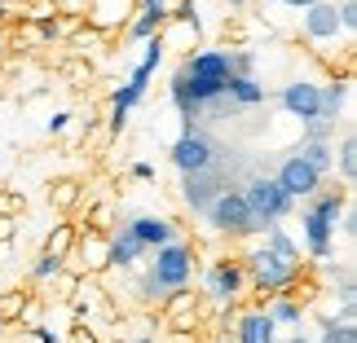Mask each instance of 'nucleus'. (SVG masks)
Returning a JSON list of instances; mask_svg holds the SVG:
<instances>
[{
	"label": "nucleus",
	"instance_id": "obj_43",
	"mask_svg": "<svg viewBox=\"0 0 357 343\" xmlns=\"http://www.w3.org/2000/svg\"><path fill=\"white\" fill-rule=\"evenodd\" d=\"M331 5H353V0H331Z\"/></svg>",
	"mask_w": 357,
	"mask_h": 343
},
{
	"label": "nucleus",
	"instance_id": "obj_23",
	"mask_svg": "<svg viewBox=\"0 0 357 343\" xmlns=\"http://www.w3.org/2000/svg\"><path fill=\"white\" fill-rule=\"evenodd\" d=\"M273 326H300L305 321V304H300L296 295H273V304L265 308Z\"/></svg>",
	"mask_w": 357,
	"mask_h": 343
},
{
	"label": "nucleus",
	"instance_id": "obj_33",
	"mask_svg": "<svg viewBox=\"0 0 357 343\" xmlns=\"http://www.w3.org/2000/svg\"><path fill=\"white\" fill-rule=\"evenodd\" d=\"M340 233H344V238H353V233H357V216H353V207H344V216H340Z\"/></svg>",
	"mask_w": 357,
	"mask_h": 343
},
{
	"label": "nucleus",
	"instance_id": "obj_9",
	"mask_svg": "<svg viewBox=\"0 0 357 343\" xmlns=\"http://www.w3.org/2000/svg\"><path fill=\"white\" fill-rule=\"evenodd\" d=\"M273 181H278V189H282L291 202H305V198H313V194L326 185V176L313 172L300 154H287V159L278 163V172H273Z\"/></svg>",
	"mask_w": 357,
	"mask_h": 343
},
{
	"label": "nucleus",
	"instance_id": "obj_37",
	"mask_svg": "<svg viewBox=\"0 0 357 343\" xmlns=\"http://www.w3.org/2000/svg\"><path fill=\"white\" fill-rule=\"evenodd\" d=\"M128 343H159V339H155V335H132Z\"/></svg>",
	"mask_w": 357,
	"mask_h": 343
},
{
	"label": "nucleus",
	"instance_id": "obj_1",
	"mask_svg": "<svg viewBox=\"0 0 357 343\" xmlns=\"http://www.w3.org/2000/svg\"><path fill=\"white\" fill-rule=\"evenodd\" d=\"M190 282H195V246L185 238H176L168 246H159V251H150L146 273L132 278V299L146 308H159L168 295L190 291Z\"/></svg>",
	"mask_w": 357,
	"mask_h": 343
},
{
	"label": "nucleus",
	"instance_id": "obj_40",
	"mask_svg": "<svg viewBox=\"0 0 357 343\" xmlns=\"http://www.w3.org/2000/svg\"><path fill=\"white\" fill-rule=\"evenodd\" d=\"M71 343H93V339L89 335H71Z\"/></svg>",
	"mask_w": 357,
	"mask_h": 343
},
{
	"label": "nucleus",
	"instance_id": "obj_30",
	"mask_svg": "<svg viewBox=\"0 0 357 343\" xmlns=\"http://www.w3.org/2000/svg\"><path fill=\"white\" fill-rule=\"evenodd\" d=\"M115 207H111V202H102V207H93V216H89V229H98V233H111L115 225Z\"/></svg>",
	"mask_w": 357,
	"mask_h": 343
},
{
	"label": "nucleus",
	"instance_id": "obj_41",
	"mask_svg": "<svg viewBox=\"0 0 357 343\" xmlns=\"http://www.w3.org/2000/svg\"><path fill=\"white\" fill-rule=\"evenodd\" d=\"M225 5H229V9H243V5H247V0H225Z\"/></svg>",
	"mask_w": 357,
	"mask_h": 343
},
{
	"label": "nucleus",
	"instance_id": "obj_17",
	"mask_svg": "<svg viewBox=\"0 0 357 343\" xmlns=\"http://www.w3.org/2000/svg\"><path fill=\"white\" fill-rule=\"evenodd\" d=\"M84 9H89V26L98 35H111L123 26V18L137 9V0H84Z\"/></svg>",
	"mask_w": 357,
	"mask_h": 343
},
{
	"label": "nucleus",
	"instance_id": "obj_5",
	"mask_svg": "<svg viewBox=\"0 0 357 343\" xmlns=\"http://www.w3.org/2000/svg\"><path fill=\"white\" fill-rule=\"evenodd\" d=\"M203 221H208V229L225 233V238H260V233H265V225H260L256 216L247 212V202H243V189H238V185L221 189V194L212 198V207L203 212Z\"/></svg>",
	"mask_w": 357,
	"mask_h": 343
},
{
	"label": "nucleus",
	"instance_id": "obj_32",
	"mask_svg": "<svg viewBox=\"0 0 357 343\" xmlns=\"http://www.w3.org/2000/svg\"><path fill=\"white\" fill-rule=\"evenodd\" d=\"M132 176L150 185V181H155V163H142V159H137V163H132Z\"/></svg>",
	"mask_w": 357,
	"mask_h": 343
},
{
	"label": "nucleus",
	"instance_id": "obj_44",
	"mask_svg": "<svg viewBox=\"0 0 357 343\" xmlns=\"http://www.w3.org/2000/svg\"><path fill=\"white\" fill-rule=\"evenodd\" d=\"M0 18H5V9H0Z\"/></svg>",
	"mask_w": 357,
	"mask_h": 343
},
{
	"label": "nucleus",
	"instance_id": "obj_24",
	"mask_svg": "<svg viewBox=\"0 0 357 343\" xmlns=\"http://www.w3.org/2000/svg\"><path fill=\"white\" fill-rule=\"evenodd\" d=\"M75 238H79L75 225H53L49 242H45V251H49L53 260H62V264H66V260H71V251H75Z\"/></svg>",
	"mask_w": 357,
	"mask_h": 343
},
{
	"label": "nucleus",
	"instance_id": "obj_39",
	"mask_svg": "<svg viewBox=\"0 0 357 343\" xmlns=\"http://www.w3.org/2000/svg\"><path fill=\"white\" fill-rule=\"evenodd\" d=\"M5 45H9V35H5V31H0V62H5V53H9Z\"/></svg>",
	"mask_w": 357,
	"mask_h": 343
},
{
	"label": "nucleus",
	"instance_id": "obj_3",
	"mask_svg": "<svg viewBox=\"0 0 357 343\" xmlns=\"http://www.w3.org/2000/svg\"><path fill=\"white\" fill-rule=\"evenodd\" d=\"M243 273H247V291L260 295H291L300 282H305V260H282L278 251H269L265 242H256L252 251L243 255Z\"/></svg>",
	"mask_w": 357,
	"mask_h": 343
},
{
	"label": "nucleus",
	"instance_id": "obj_27",
	"mask_svg": "<svg viewBox=\"0 0 357 343\" xmlns=\"http://www.w3.org/2000/svg\"><path fill=\"white\" fill-rule=\"evenodd\" d=\"M62 273H66V264H62V260H53L49 251H40L31 260V282H53V278H62Z\"/></svg>",
	"mask_w": 357,
	"mask_h": 343
},
{
	"label": "nucleus",
	"instance_id": "obj_4",
	"mask_svg": "<svg viewBox=\"0 0 357 343\" xmlns=\"http://www.w3.org/2000/svg\"><path fill=\"white\" fill-rule=\"evenodd\" d=\"M176 71H181L185 93L199 111H208L216 97H225V84L234 79V71H229V49H199V53H190Z\"/></svg>",
	"mask_w": 357,
	"mask_h": 343
},
{
	"label": "nucleus",
	"instance_id": "obj_28",
	"mask_svg": "<svg viewBox=\"0 0 357 343\" xmlns=\"http://www.w3.org/2000/svg\"><path fill=\"white\" fill-rule=\"evenodd\" d=\"M53 207H58V212H71L75 207V202H79V185L75 181H62V185H53Z\"/></svg>",
	"mask_w": 357,
	"mask_h": 343
},
{
	"label": "nucleus",
	"instance_id": "obj_2",
	"mask_svg": "<svg viewBox=\"0 0 357 343\" xmlns=\"http://www.w3.org/2000/svg\"><path fill=\"white\" fill-rule=\"evenodd\" d=\"M344 207H349V189H340V185H322L313 198H305V207H300V233H305L309 260H318V264L331 260Z\"/></svg>",
	"mask_w": 357,
	"mask_h": 343
},
{
	"label": "nucleus",
	"instance_id": "obj_12",
	"mask_svg": "<svg viewBox=\"0 0 357 343\" xmlns=\"http://www.w3.org/2000/svg\"><path fill=\"white\" fill-rule=\"evenodd\" d=\"M123 229H128L132 238L142 242V251H146V255L181 238V229H176V221H168V216H128V221H123Z\"/></svg>",
	"mask_w": 357,
	"mask_h": 343
},
{
	"label": "nucleus",
	"instance_id": "obj_7",
	"mask_svg": "<svg viewBox=\"0 0 357 343\" xmlns=\"http://www.w3.org/2000/svg\"><path fill=\"white\" fill-rule=\"evenodd\" d=\"M238 189H243V202H247V212H252V216H256V221L265 225V229H269V225H282L287 216L296 212V202L287 198L282 189H278V181H273V176H265V172L247 176V181H243Z\"/></svg>",
	"mask_w": 357,
	"mask_h": 343
},
{
	"label": "nucleus",
	"instance_id": "obj_36",
	"mask_svg": "<svg viewBox=\"0 0 357 343\" xmlns=\"http://www.w3.org/2000/svg\"><path fill=\"white\" fill-rule=\"evenodd\" d=\"M66 75H71V79H84L89 71H84V62H71V66H66Z\"/></svg>",
	"mask_w": 357,
	"mask_h": 343
},
{
	"label": "nucleus",
	"instance_id": "obj_38",
	"mask_svg": "<svg viewBox=\"0 0 357 343\" xmlns=\"http://www.w3.org/2000/svg\"><path fill=\"white\" fill-rule=\"evenodd\" d=\"M287 343H313V339H309L305 330H296V335H291V339H287Z\"/></svg>",
	"mask_w": 357,
	"mask_h": 343
},
{
	"label": "nucleus",
	"instance_id": "obj_34",
	"mask_svg": "<svg viewBox=\"0 0 357 343\" xmlns=\"http://www.w3.org/2000/svg\"><path fill=\"white\" fill-rule=\"evenodd\" d=\"M13 238V216H0V246Z\"/></svg>",
	"mask_w": 357,
	"mask_h": 343
},
{
	"label": "nucleus",
	"instance_id": "obj_42",
	"mask_svg": "<svg viewBox=\"0 0 357 343\" xmlns=\"http://www.w3.org/2000/svg\"><path fill=\"white\" fill-rule=\"evenodd\" d=\"M0 339H5V317H0Z\"/></svg>",
	"mask_w": 357,
	"mask_h": 343
},
{
	"label": "nucleus",
	"instance_id": "obj_14",
	"mask_svg": "<svg viewBox=\"0 0 357 343\" xmlns=\"http://www.w3.org/2000/svg\"><path fill=\"white\" fill-rule=\"evenodd\" d=\"M71 273L75 278H98L106 273V233L89 229L75 238V251H71Z\"/></svg>",
	"mask_w": 357,
	"mask_h": 343
},
{
	"label": "nucleus",
	"instance_id": "obj_35",
	"mask_svg": "<svg viewBox=\"0 0 357 343\" xmlns=\"http://www.w3.org/2000/svg\"><path fill=\"white\" fill-rule=\"evenodd\" d=\"M273 5H287V9H300V13H305L309 5H318V0H273Z\"/></svg>",
	"mask_w": 357,
	"mask_h": 343
},
{
	"label": "nucleus",
	"instance_id": "obj_8",
	"mask_svg": "<svg viewBox=\"0 0 357 343\" xmlns=\"http://www.w3.org/2000/svg\"><path fill=\"white\" fill-rule=\"evenodd\" d=\"M168 159H172V168L181 172V176H195V172H208L216 159H221V150H216V141L208 132H181L172 141V150H168Z\"/></svg>",
	"mask_w": 357,
	"mask_h": 343
},
{
	"label": "nucleus",
	"instance_id": "obj_13",
	"mask_svg": "<svg viewBox=\"0 0 357 343\" xmlns=\"http://www.w3.org/2000/svg\"><path fill=\"white\" fill-rule=\"evenodd\" d=\"M300 31H305L309 45H335L340 35V9L331 5V0H318V5L305 9V18H300Z\"/></svg>",
	"mask_w": 357,
	"mask_h": 343
},
{
	"label": "nucleus",
	"instance_id": "obj_31",
	"mask_svg": "<svg viewBox=\"0 0 357 343\" xmlns=\"http://www.w3.org/2000/svg\"><path fill=\"white\" fill-rule=\"evenodd\" d=\"M71 119H75L71 111H58V115H49V123H45V132H49V136H62L66 128H71Z\"/></svg>",
	"mask_w": 357,
	"mask_h": 343
},
{
	"label": "nucleus",
	"instance_id": "obj_21",
	"mask_svg": "<svg viewBox=\"0 0 357 343\" xmlns=\"http://www.w3.org/2000/svg\"><path fill=\"white\" fill-rule=\"evenodd\" d=\"M291 154H300L309 163L313 172H322V176H331V159H335V141H305L300 136V145L291 150Z\"/></svg>",
	"mask_w": 357,
	"mask_h": 343
},
{
	"label": "nucleus",
	"instance_id": "obj_22",
	"mask_svg": "<svg viewBox=\"0 0 357 343\" xmlns=\"http://www.w3.org/2000/svg\"><path fill=\"white\" fill-rule=\"evenodd\" d=\"M331 172H340V189H349L357 181V136L353 132L340 136V154L331 159Z\"/></svg>",
	"mask_w": 357,
	"mask_h": 343
},
{
	"label": "nucleus",
	"instance_id": "obj_18",
	"mask_svg": "<svg viewBox=\"0 0 357 343\" xmlns=\"http://www.w3.org/2000/svg\"><path fill=\"white\" fill-rule=\"evenodd\" d=\"M234 343H278V326L269 321L265 308H247L234 321Z\"/></svg>",
	"mask_w": 357,
	"mask_h": 343
},
{
	"label": "nucleus",
	"instance_id": "obj_25",
	"mask_svg": "<svg viewBox=\"0 0 357 343\" xmlns=\"http://www.w3.org/2000/svg\"><path fill=\"white\" fill-rule=\"evenodd\" d=\"M265 246H269V251H278L282 260H305V255H300V242H296L282 225H269V229H265Z\"/></svg>",
	"mask_w": 357,
	"mask_h": 343
},
{
	"label": "nucleus",
	"instance_id": "obj_11",
	"mask_svg": "<svg viewBox=\"0 0 357 343\" xmlns=\"http://www.w3.org/2000/svg\"><path fill=\"white\" fill-rule=\"evenodd\" d=\"M278 106H282L287 119H300V128L313 123V119H322V97H318V84H313V79H291V84H282Z\"/></svg>",
	"mask_w": 357,
	"mask_h": 343
},
{
	"label": "nucleus",
	"instance_id": "obj_20",
	"mask_svg": "<svg viewBox=\"0 0 357 343\" xmlns=\"http://www.w3.org/2000/svg\"><path fill=\"white\" fill-rule=\"evenodd\" d=\"M318 97H322V119L335 123L344 115V102H349V75H331L318 84Z\"/></svg>",
	"mask_w": 357,
	"mask_h": 343
},
{
	"label": "nucleus",
	"instance_id": "obj_6",
	"mask_svg": "<svg viewBox=\"0 0 357 343\" xmlns=\"http://www.w3.org/2000/svg\"><path fill=\"white\" fill-rule=\"evenodd\" d=\"M243 295H247V273H243V260L221 255V260H212V264L203 269V299H208L212 308L229 312V308H234Z\"/></svg>",
	"mask_w": 357,
	"mask_h": 343
},
{
	"label": "nucleus",
	"instance_id": "obj_26",
	"mask_svg": "<svg viewBox=\"0 0 357 343\" xmlns=\"http://www.w3.org/2000/svg\"><path fill=\"white\" fill-rule=\"evenodd\" d=\"M318 343H357V321H335V317H326Z\"/></svg>",
	"mask_w": 357,
	"mask_h": 343
},
{
	"label": "nucleus",
	"instance_id": "obj_29",
	"mask_svg": "<svg viewBox=\"0 0 357 343\" xmlns=\"http://www.w3.org/2000/svg\"><path fill=\"white\" fill-rule=\"evenodd\" d=\"M137 13H146V18H159V22H168V18H172V0H137Z\"/></svg>",
	"mask_w": 357,
	"mask_h": 343
},
{
	"label": "nucleus",
	"instance_id": "obj_10",
	"mask_svg": "<svg viewBox=\"0 0 357 343\" xmlns=\"http://www.w3.org/2000/svg\"><path fill=\"white\" fill-rule=\"evenodd\" d=\"M221 189H229V176L221 172V159H216L208 172L181 176V198H185V207L195 212V216H203V212H208V207H212V198L221 194Z\"/></svg>",
	"mask_w": 357,
	"mask_h": 343
},
{
	"label": "nucleus",
	"instance_id": "obj_16",
	"mask_svg": "<svg viewBox=\"0 0 357 343\" xmlns=\"http://www.w3.org/2000/svg\"><path fill=\"white\" fill-rule=\"evenodd\" d=\"M142 260H146L142 242H137L123 225H115L111 233H106V269H115V273H132L137 264H142Z\"/></svg>",
	"mask_w": 357,
	"mask_h": 343
},
{
	"label": "nucleus",
	"instance_id": "obj_19",
	"mask_svg": "<svg viewBox=\"0 0 357 343\" xmlns=\"http://www.w3.org/2000/svg\"><path fill=\"white\" fill-rule=\"evenodd\" d=\"M225 97H229V106H234V111H252V106H265V84H260L256 75H234L225 84Z\"/></svg>",
	"mask_w": 357,
	"mask_h": 343
},
{
	"label": "nucleus",
	"instance_id": "obj_15",
	"mask_svg": "<svg viewBox=\"0 0 357 343\" xmlns=\"http://www.w3.org/2000/svg\"><path fill=\"white\" fill-rule=\"evenodd\" d=\"M159 317H163V326H168L172 335H190L199 326V295L195 291H176V295H168L159 304Z\"/></svg>",
	"mask_w": 357,
	"mask_h": 343
}]
</instances>
